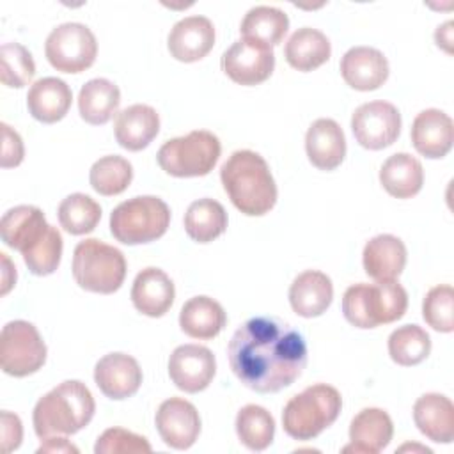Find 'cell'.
<instances>
[{"mask_svg":"<svg viewBox=\"0 0 454 454\" xmlns=\"http://www.w3.org/2000/svg\"><path fill=\"white\" fill-rule=\"evenodd\" d=\"M340 408L342 397L335 387L326 383L310 385L284 406V431L294 440H312L337 420Z\"/></svg>","mask_w":454,"mask_h":454,"instance_id":"5","label":"cell"},{"mask_svg":"<svg viewBox=\"0 0 454 454\" xmlns=\"http://www.w3.org/2000/svg\"><path fill=\"white\" fill-rule=\"evenodd\" d=\"M44 53L51 67L60 73H82L98 55L92 30L83 23H62L55 27L44 43Z\"/></svg>","mask_w":454,"mask_h":454,"instance_id":"10","label":"cell"},{"mask_svg":"<svg viewBox=\"0 0 454 454\" xmlns=\"http://www.w3.org/2000/svg\"><path fill=\"white\" fill-rule=\"evenodd\" d=\"M73 277L85 291L112 294L126 277L124 254L96 238L83 239L73 252Z\"/></svg>","mask_w":454,"mask_h":454,"instance_id":"6","label":"cell"},{"mask_svg":"<svg viewBox=\"0 0 454 454\" xmlns=\"http://www.w3.org/2000/svg\"><path fill=\"white\" fill-rule=\"evenodd\" d=\"M236 433L245 447L259 452L271 445L275 436V420L266 408L247 404L236 415Z\"/></svg>","mask_w":454,"mask_h":454,"instance_id":"34","label":"cell"},{"mask_svg":"<svg viewBox=\"0 0 454 454\" xmlns=\"http://www.w3.org/2000/svg\"><path fill=\"white\" fill-rule=\"evenodd\" d=\"M413 420L419 431L436 443H450L454 438V404L443 394L420 395L413 404Z\"/></svg>","mask_w":454,"mask_h":454,"instance_id":"23","label":"cell"},{"mask_svg":"<svg viewBox=\"0 0 454 454\" xmlns=\"http://www.w3.org/2000/svg\"><path fill=\"white\" fill-rule=\"evenodd\" d=\"M121 90L106 78L89 80L78 94L80 117L94 126L108 122L119 108Z\"/></svg>","mask_w":454,"mask_h":454,"instance_id":"31","label":"cell"},{"mask_svg":"<svg viewBox=\"0 0 454 454\" xmlns=\"http://www.w3.org/2000/svg\"><path fill=\"white\" fill-rule=\"evenodd\" d=\"M408 309V293L395 280L353 284L344 291L342 314L356 328H376L394 323Z\"/></svg>","mask_w":454,"mask_h":454,"instance_id":"4","label":"cell"},{"mask_svg":"<svg viewBox=\"0 0 454 454\" xmlns=\"http://www.w3.org/2000/svg\"><path fill=\"white\" fill-rule=\"evenodd\" d=\"M380 183L388 195L395 199H410L417 195L424 184L422 163L408 153H395L383 161L380 168Z\"/></svg>","mask_w":454,"mask_h":454,"instance_id":"28","label":"cell"},{"mask_svg":"<svg viewBox=\"0 0 454 454\" xmlns=\"http://www.w3.org/2000/svg\"><path fill=\"white\" fill-rule=\"evenodd\" d=\"M365 273L376 282L395 280L406 264V247L392 234H378L371 238L362 254Z\"/></svg>","mask_w":454,"mask_h":454,"instance_id":"25","label":"cell"},{"mask_svg":"<svg viewBox=\"0 0 454 454\" xmlns=\"http://www.w3.org/2000/svg\"><path fill=\"white\" fill-rule=\"evenodd\" d=\"M287 28H289L287 14L282 9L271 7V5L252 7L245 14L239 25L241 39L255 41L270 48L277 46L284 39Z\"/></svg>","mask_w":454,"mask_h":454,"instance_id":"32","label":"cell"},{"mask_svg":"<svg viewBox=\"0 0 454 454\" xmlns=\"http://www.w3.org/2000/svg\"><path fill=\"white\" fill-rule=\"evenodd\" d=\"M309 161L319 170L337 168L346 156V137L333 119H316L305 135Z\"/></svg>","mask_w":454,"mask_h":454,"instance_id":"19","label":"cell"},{"mask_svg":"<svg viewBox=\"0 0 454 454\" xmlns=\"http://www.w3.org/2000/svg\"><path fill=\"white\" fill-rule=\"evenodd\" d=\"M394 434V424L390 415L381 408H364L349 424L351 443L342 452H364L376 454L383 450Z\"/></svg>","mask_w":454,"mask_h":454,"instance_id":"21","label":"cell"},{"mask_svg":"<svg viewBox=\"0 0 454 454\" xmlns=\"http://www.w3.org/2000/svg\"><path fill=\"white\" fill-rule=\"evenodd\" d=\"M37 452H78V449L69 443L66 438H55V436H50V438H44V443H41V447L37 449Z\"/></svg>","mask_w":454,"mask_h":454,"instance_id":"44","label":"cell"},{"mask_svg":"<svg viewBox=\"0 0 454 454\" xmlns=\"http://www.w3.org/2000/svg\"><path fill=\"white\" fill-rule=\"evenodd\" d=\"M96 454H138L151 452V443L145 436L122 427H110L99 434L94 445Z\"/></svg>","mask_w":454,"mask_h":454,"instance_id":"41","label":"cell"},{"mask_svg":"<svg viewBox=\"0 0 454 454\" xmlns=\"http://www.w3.org/2000/svg\"><path fill=\"white\" fill-rule=\"evenodd\" d=\"M220 153L222 145L216 135L195 129L184 137L167 140L156 158L158 165L174 177H199L213 170Z\"/></svg>","mask_w":454,"mask_h":454,"instance_id":"8","label":"cell"},{"mask_svg":"<svg viewBox=\"0 0 454 454\" xmlns=\"http://www.w3.org/2000/svg\"><path fill=\"white\" fill-rule=\"evenodd\" d=\"M57 216L66 232L80 236L96 229L101 220V206L85 193H71L59 204Z\"/></svg>","mask_w":454,"mask_h":454,"instance_id":"35","label":"cell"},{"mask_svg":"<svg viewBox=\"0 0 454 454\" xmlns=\"http://www.w3.org/2000/svg\"><path fill=\"white\" fill-rule=\"evenodd\" d=\"M48 227L50 223L39 207L23 204L4 213L0 220V236L7 247L23 254L46 234Z\"/></svg>","mask_w":454,"mask_h":454,"instance_id":"22","label":"cell"},{"mask_svg":"<svg viewBox=\"0 0 454 454\" xmlns=\"http://www.w3.org/2000/svg\"><path fill=\"white\" fill-rule=\"evenodd\" d=\"M154 422L163 443L177 450L190 449L200 433L199 411L183 397L165 399L156 411Z\"/></svg>","mask_w":454,"mask_h":454,"instance_id":"14","label":"cell"},{"mask_svg":"<svg viewBox=\"0 0 454 454\" xmlns=\"http://www.w3.org/2000/svg\"><path fill=\"white\" fill-rule=\"evenodd\" d=\"M160 131V115L149 105H131L115 117L114 133L121 147L128 151H142Z\"/></svg>","mask_w":454,"mask_h":454,"instance_id":"24","label":"cell"},{"mask_svg":"<svg viewBox=\"0 0 454 454\" xmlns=\"http://www.w3.org/2000/svg\"><path fill=\"white\" fill-rule=\"evenodd\" d=\"M231 202L247 216H262L277 202V184L266 160L250 149L234 151L220 168Z\"/></svg>","mask_w":454,"mask_h":454,"instance_id":"2","label":"cell"},{"mask_svg":"<svg viewBox=\"0 0 454 454\" xmlns=\"http://www.w3.org/2000/svg\"><path fill=\"white\" fill-rule=\"evenodd\" d=\"M23 438V427L18 415L4 410L2 411V449L4 452H11L20 447Z\"/></svg>","mask_w":454,"mask_h":454,"instance_id":"43","label":"cell"},{"mask_svg":"<svg viewBox=\"0 0 454 454\" xmlns=\"http://www.w3.org/2000/svg\"><path fill=\"white\" fill-rule=\"evenodd\" d=\"M236 378L259 394L278 392L298 380L307 365V344L291 325L273 316L245 321L227 346Z\"/></svg>","mask_w":454,"mask_h":454,"instance_id":"1","label":"cell"},{"mask_svg":"<svg viewBox=\"0 0 454 454\" xmlns=\"http://www.w3.org/2000/svg\"><path fill=\"white\" fill-rule=\"evenodd\" d=\"M46 362V344L37 328L23 319L9 321L0 335L2 371L14 378L37 372Z\"/></svg>","mask_w":454,"mask_h":454,"instance_id":"9","label":"cell"},{"mask_svg":"<svg viewBox=\"0 0 454 454\" xmlns=\"http://www.w3.org/2000/svg\"><path fill=\"white\" fill-rule=\"evenodd\" d=\"M227 323L223 307L209 296L190 298L179 312L181 330L193 339H213Z\"/></svg>","mask_w":454,"mask_h":454,"instance_id":"29","label":"cell"},{"mask_svg":"<svg viewBox=\"0 0 454 454\" xmlns=\"http://www.w3.org/2000/svg\"><path fill=\"white\" fill-rule=\"evenodd\" d=\"M284 55L291 67L307 73L317 69L330 59L332 46L328 37L321 30L301 27L287 39L284 46Z\"/></svg>","mask_w":454,"mask_h":454,"instance_id":"30","label":"cell"},{"mask_svg":"<svg viewBox=\"0 0 454 454\" xmlns=\"http://www.w3.org/2000/svg\"><path fill=\"white\" fill-rule=\"evenodd\" d=\"M96 403L85 383L67 380L44 394L34 406L35 434L44 440L59 434H74L94 417Z\"/></svg>","mask_w":454,"mask_h":454,"instance_id":"3","label":"cell"},{"mask_svg":"<svg viewBox=\"0 0 454 454\" xmlns=\"http://www.w3.org/2000/svg\"><path fill=\"white\" fill-rule=\"evenodd\" d=\"M223 73L239 85H257L268 80L275 67V53L270 46L238 39L222 55Z\"/></svg>","mask_w":454,"mask_h":454,"instance_id":"12","label":"cell"},{"mask_svg":"<svg viewBox=\"0 0 454 454\" xmlns=\"http://www.w3.org/2000/svg\"><path fill=\"white\" fill-rule=\"evenodd\" d=\"M355 140L371 151L392 145L401 133V114L388 101H369L360 105L351 115Z\"/></svg>","mask_w":454,"mask_h":454,"instance_id":"11","label":"cell"},{"mask_svg":"<svg viewBox=\"0 0 454 454\" xmlns=\"http://www.w3.org/2000/svg\"><path fill=\"white\" fill-rule=\"evenodd\" d=\"M2 128V156H0V165L4 168H9V167H18L21 161H23V154H25V149H23V142H21V137L5 122L0 124Z\"/></svg>","mask_w":454,"mask_h":454,"instance_id":"42","label":"cell"},{"mask_svg":"<svg viewBox=\"0 0 454 454\" xmlns=\"http://www.w3.org/2000/svg\"><path fill=\"white\" fill-rule=\"evenodd\" d=\"M98 388L110 399L121 401L137 394L142 385V369L138 362L126 353H108L94 367Z\"/></svg>","mask_w":454,"mask_h":454,"instance_id":"15","label":"cell"},{"mask_svg":"<svg viewBox=\"0 0 454 454\" xmlns=\"http://www.w3.org/2000/svg\"><path fill=\"white\" fill-rule=\"evenodd\" d=\"M73 92L69 85L55 76H46L32 83L27 94V108L30 115L44 124L60 121L71 106Z\"/></svg>","mask_w":454,"mask_h":454,"instance_id":"26","label":"cell"},{"mask_svg":"<svg viewBox=\"0 0 454 454\" xmlns=\"http://www.w3.org/2000/svg\"><path fill=\"white\" fill-rule=\"evenodd\" d=\"M184 231L197 243H209L227 229V213L218 200H193L184 213Z\"/></svg>","mask_w":454,"mask_h":454,"instance_id":"33","label":"cell"},{"mask_svg":"<svg viewBox=\"0 0 454 454\" xmlns=\"http://www.w3.org/2000/svg\"><path fill=\"white\" fill-rule=\"evenodd\" d=\"M2 257V264H4V271H2V294H7V291L12 287V284L16 282V268L11 264L7 254H0Z\"/></svg>","mask_w":454,"mask_h":454,"instance_id":"45","label":"cell"},{"mask_svg":"<svg viewBox=\"0 0 454 454\" xmlns=\"http://www.w3.org/2000/svg\"><path fill=\"white\" fill-rule=\"evenodd\" d=\"M422 317L436 332L454 330V289L449 284L434 286L422 301Z\"/></svg>","mask_w":454,"mask_h":454,"instance_id":"40","label":"cell"},{"mask_svg":"<svg viewBox=\"0 0 454 454\" xmlns=\"http://www.w3.org/2000/svg\"><path fill=\"white\" fill-rule=\"evenodd\" d=\"M21 255L30 273L37 277L51 275L59 268L62 257V236L59 229L50 225L46 234Z\"/></svg>","mask_w":454,"mask_h":454,"instance_id":"39","label":"cell"},{"mask_svg":"<svg viewBox=\"0 0 454 454\" xmlns=\"http://www.w3.org/2000/svg\"><path fill=\"white\" fill-rule=\"evenodd\" d=\"M174 296V282L163 270L154 266L138 271L131 286L135 309L149 317H161L172 307Z\"/></svg>","mask_w":454,"mask_h":454,"instance_id":"20","label":"cell"},{"mask_svg":"<svg viewBox=\"0 0 454 454\" xmlns=\"http://www.w3.org/2000/svg\"><path fill=\"white\" fill-rule=\"evenodd\" d=\"M170 225L168 206L154 195L121 202L110 215V232L124 245H142L161 238Z\"/></svg>","mask_w":454,"mask_h":454,"instance_id":"7","label":"cell"},{"mask_svg":"<svg viewBox=\"0 0 454 454\" xmlns=\"http://www.w3.org/2000/svg\"><path fill=\"white\" fill-rule=\"evenodd\" d=\"M216 372V360L209 348L199 344L177 346L168 358V376L172 383L188 394H197L209 387Z\"/></svg>","mask_w":454,"mask_h":454,"instance_id":"13","label":"cell"},{"mask_svg":"<svg viewBox=\"0 0 454 454\" xmlns=\"http://www.w3.org/2000/svg\"><path fill=\"white\" fill-rule=\"evenodd\" d=\"M35 74L30 51L20 43H4L0 48V80L7 87H25Z\"/></svg>","mask_w":454,"mask_h":454,"instance_id":"38","label":"cell"},{"mask_svg":"<svg viewBox=\"0 0 454 454\" xmlns=\"http://www.w3.org/2000/svg\"><path fill=\"white\" fill-rule=\"evenodd\" d=\"M340 74L356 90H376L388 78V60L376 48L353 46L340 59Z\"/></svg>","mask_w":454,"mask_h":454,"instance_id":"17","label":"cell"},{"mask_svg":"<svg viewBox=\"0 0 454 454\" xmlns=\"http://www.w3.org/2000/svg\"><path fill=\"white\" fill-rule=\"evenodd\" d=\"M215 44V27L206 16H186L168 32L167 46L179 62H197L204 59Z\"/></svg>","mask_w":454,"mask_h":454,"instance_id":"16","label":"cell"},{"mask_svg":"<svg viewBox=\"0 0 454 454\" xmlns=\"http://www.w3.org/2000/svg\"><path fill=\"white\" fill-rule=\"evenodd\" d=\"M434 39H436V44L442 46L445 51H452L450 48V43H452V21H445L442 27L436 28L434 32Z\"/></svg>","mask_w":454,"mask_h":454,"instance_id":"46","label":"cell"},{"mask_svg":"<svg viewBox=\"0 0 454 454\" xmlns=\"http://www.w3.org/2000/svg\"><path fill=\"white\" fill-rule=\"evenodd\" d=\"M133 179L131 163L117 154H108L94 161L89 172V181L94 192L105 197L122 193Z\"/></svg>","mask_w":454,"mask_h":454,"instance_id":"37","label":"cell"},{"mask_svg":"<svg viewBox=\"0 0 454 454\" xmlns=\"http://www.w3.org/2000/svg\"><path fill=\"white\" fill-rule=\"evenodd\" d=\"M410 137L413 147L422 156L431 160L443 158L450 151L454 140L452 119L438 108L422 110L413 119Z\"/></svg>","mask_w":454,"mask_h":454,"instance_id":"18","label":"cell"},{"mask_svg":"<svg viewBox=\"0 0 454 454\" xmlns=\"http://www.w3.org/2000/svg\"><path fill=\"white\" fill-rule=\"evenodd\" d=\"M333 286L326 273L307 270L300 273L289 287V303L301 317H317L332 303Z\"/></svg>","mask_w":454,"mask_h":454,"instance_id":"27","label":"cell"},{"mask_svg":"<svg viewBox=\"0 0 454 454\" xmlns=\"http://www.w3.org/2000/svg\"><path fill=\"white\" fill-rule=\"evenodd\" d=\"M431 353V339L419 325H403L388 337V355L403 367L417 365Z\"/></svg>","mask_w":454,"mask_h":454,"instance_id":"36","label":"cell"}]
</instances>
